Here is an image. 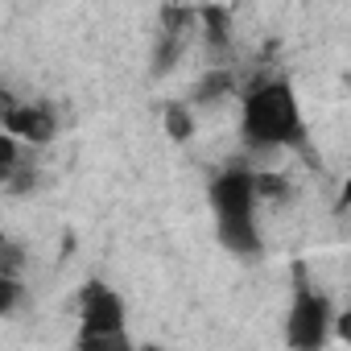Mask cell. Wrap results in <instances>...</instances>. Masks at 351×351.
I'll return each instance as SVG.
<instances>
[{"instance_id": "obj_8", "label": "cell", "mask_w": 351, "mask_h": 351, "mask_svg": "<svg viewBox=\"0 0 351 351\" xmlns=\"http://www.w3.org/2000/svg\"><path fill=\"white\" fill-rule=\"evenodd\" d=\"M335 335H339V339L351 347V306H347L343 314H335Z\"/></svg>"}, {"instance_id": "obj_7", "label": "cell", "mask_w": 351, "mask_h": 351, "mask_svg": "<svg viewBox=\"0 0 351 351\" xmlns=\"http://www.w3.org/2000/svg\"><path fill=\"white\" fill-rule=\"evenodd\" d=\"M165 128L173 141H186L191 136V112L186 108H165Z\"/></svg>"}, {"instance_id": "obj_6", "label": "cell", "mask_w": 351, "mask_h": 351, "mask_svg": "<svg viewBox=\"0 0 351 351\" xmlns=\"http://www.w3.org/2000/svg\"><path fill=\"white\" fill-rule=\"evenodd\" d=\"M232 87H236L232 71H223V66H219V71H207V75L199 79V87H195V99H199V104H215V99H223Z\"/></svg>"}, {"instance_id": "obj_2", "label": "cell", "mask_w": 351, "mask_h": 351, "mask_svg": "<svg viewBox=\"0 0 351 351\" xmlns=\"http://www.w3.org/2000/svg\"><path fill=\"white\" fill-rule=\"evenodd\" d=\"M240 132L252 149H281L302 136V108L285 79L256 83L240 108Z\"/></svg>"}, {"instance_id": "obj_5", "label": "cell", "mask_w": 351, "mask_h": 351, "mask_svg": "<svg viewBox=\"0 0 351 351\" xmlns=\"http://www.w3.org/2000/svg\"><path fill=\"white\" fill-rule=\"evenodd\" d=\"M58 132V116L50 104H9L5 108V136L25 145H46Z\"/></svg>"}, {"instance_id": "obj_4", "label": "cell", "mask_w": 351, "mask_h": 351, "mask_svg": "<svg viewBox=\"0 0 351 351\" xmlns=\"http://www.w3.org/2000/svg\"><path fill=\"white\" fill-rule=\"evenodd\" d=\"M335 318H330V302L310 289V285H298L293 293V306H289V318H285V339L293 351H322V343L335 335L330 330Z\"/></svg>"}, {"instance_id": "obj_10", "label": "cell", "mask_w": 351, "mask_h": 351, "mask_svg": "<svg viewBox=\"0 0 351 351\" xmlns=\"http://www.w3.org/2000/svg\"><path fill=\"white\" fill-rule=\"evenodd\" d=\"M141 351H161V347H141Z\"/></svg>"}, {"instance_id": "obj_1", "label": "cell", "mask_w": 351, "mask_h": 351, "mask_svg": "<svg viewBox=\"0 0 351 351\" xmlns=\"http://www.w3.org/2000/svg\"><path fill=\"white\" fill-rule=\"evenodd\" d=\"M256 199H261V178H252L248 169H223L211 182V211H215L219 244L236 256L261 252Z\"/></svg>"}, {"instance_id": "obj_3", "label": "cell", "mask_w": 351, "mask_h": 351, "mask_svg": "<svg viewBox=\"0 0 351 351\" xmlns=\"http://www.w3.org/2000/svg\"><path fill=\"white\" fill-rule=\"evenodd\" d=\"M75 351H136L128 339V318L124 302L112 285L91 281L79 302V339Z\"/></svg>"}, {"instance_id": "obj_9", "label": "cell", "mask_w": 351, "mask_h": 351, "mask_svg": "<svg viewBox=\"0 0 351 351\" xmlns=\"http://www.w3.org/2000/svg\"><path fill=\"white\" fill-rule=\"evenodd\" d=\"M343 207H351V169H347V178H343V195H339Z\"/></svg>"}]
</instances>
